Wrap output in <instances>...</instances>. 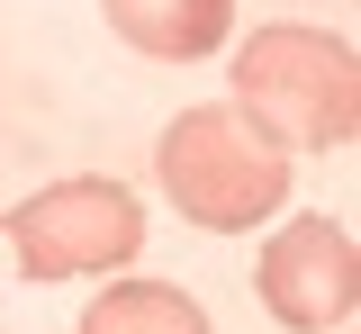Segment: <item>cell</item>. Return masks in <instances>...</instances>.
I'll return each instance as SVG.
<instances>
[{
	"label": "cell",
	"mask_w": 361,
	"mask_h": 334,
	"mask_svg": "<svg viewBox=\"0 0 361 334\" xmlns=\"http://www.w3.org/2000/svg\"><path fill=\"white\" fill-rule=\"evenodd\" d=\"M226 82H235L226 109H244L289 163H298V154H334V144H353V127H361V63H353V46H343L334 27H307V18L253 27V37L235 46V73H226Z\"/></svg>",
	"instance_id": "cell-1"
},
{
	"label": "cell",
	"mask_w": 361,
	"mask_h": 334,
	"mask_svg": "<svg viewBox=\"0 0 361 334\" xmlns=\"http://www.w3.org/2000/svg\"><path fill=\"white\" fill-rule=\"evenodd\" d=\"M154 181H163V199H172L190 226H208V235H253L262 217L289 208L298 163H289L244 109L208 99V109H180L172 127H163Z\"/></svg>",
	"instance_id": "cell-2"
},
{
	"label": "cell",
	"mask_w": 361,
	"mask_h": 334,
	"mask_svg": "<svg viewBox=\"0 0 361 334\" xmlns=\"http://www.w3.org/2000/svg\"><path fill=\"white\" fill-rule=\"evenodd\" d=\"M0 226H9V253H18V271L37 289L45 280H90V271H118V262L145 253V208L118 181H99V172L27 190Z\"/></svg>",
	"instance_id": "cell-3"
},
{
	"label": "cell",
	"mask_w": 361,
	"mask_h": 334,
	"mask_svg": "<svg viewBox=\"0 0 361 334\" xmlns=\"http://www.w3.org/2000/svg\"><path fill=\"white\" fill-rule=\"evenodd\" d=\"M253 298L271 307V326H289V334L353 326V307H361L353 235H343L334 217H289V226H271L262 262H253Z\"/></svg>",
	"instance_id": "cell-4"
},
{
	"label": "cell",
	"mask_w": 361,
	"mask_h": 334,
	"mask_svg": "<svg viewBox=\"0 0 361 334\" xmlns=\"http://www.w3.org/2000/svg\"><path fill=\"white\" fill-rule=\"evenodd\" d=\"M109 37L154 63H199L235 37V0H99Z\"/></svg>",
	"instance_id": "cell-5"
},
{
	"label": "cell",
	"mask_w": 361,
	"mask_h": 334,
	"mask_svg": "<svg viewBox=\"0 0 361 334\" xmlns=\"http://www.w3.org/2000/svg\"><path fill=\"white\" fill-rule=\"evenodd\" d=\"M82 334H217L180 280H118L82 307Z\"/></svg>",
	"instance_id": "cell-6"
}]
</instances>
